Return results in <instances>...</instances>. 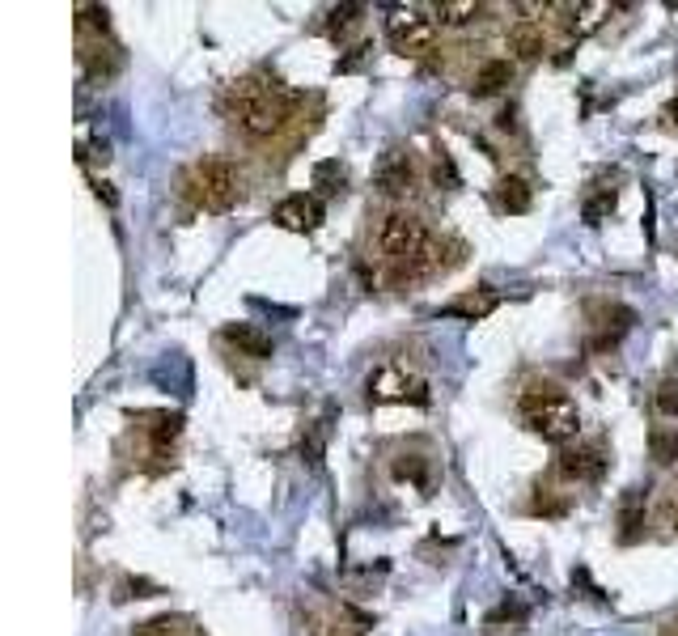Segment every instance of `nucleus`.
Segmentation results:
<instances>
[{"label": "nucleus", "mask_w": 678, "mask_h": 636, "mask_svg": "<svg viewBox=\"0 0 678 636\" xmlns=\"http://www.w3.org/2000/svg\"><path fill=\"white\" fill-rule=\"evenodd\" d=\"M289 106H293V98L284 94L276 81L246 77V81H238L234 90H229V115H234L238 128L246 136H255V140L280 132V123L289 119Z\"/></svg>", "instance_id": "1"}, {"label": "nucleus", "mask_w": 678, "mask_h": 636, "mask_svg": "<svg viewBox=\"0 0 678 636\" xmlns=\"http://www.w3.org/2000/svg\"><path fill=\"white\" fill-rule=\"evenodd\" d=\"M522 416L534 433L543 441H556V446H568L577 433H581V412L568 395L556 391H543V395H526L522 399Z\"/></svg>", "instance_id": "2"}, {"label": "nucleus", "mask_w": 678, "mask_h": 636, "mask_svg": "<svg viewBox=\"0 0 678 636\" xmlns=\"http://www.w3.org/2000/svg\"><path fill=\"white\" fill-rule=\"evenodd\" d=\"M428 242H433V234H428L424 221L412 217V212H390L378 225V251L395 263H412Z\"/></svg>", "instance_id": "3"}, {"label": "nucleus", "mask_w": 678, "mask_h": 636, "mask_svg": "<svg viewBox=\"0 0 678 636\" xmlns=\"http://www.w3.org/2000/svg\"><path fill=\"white\" fill-rule=\"evenodd\" d=\"M386 39L399 56H420L437 39V17H428L424 9H412V5H395L386 17Z\"/></svg>", "instance_id": "4"}, {"label": "nucleus", "mask_w": 678, "mask_h": 636, "mask_svg": "<svg viewBox=\"0 0 678 636\" xmlns=\"http://www.w3.org/2000/svg\"><path fill=\"white\" fill-rule=\"evenodd\" d=\"M195 179H200V200L204 208L212 212H225L238 204V191H242V174L234 162H225V157H212V162H200L195 170Z\"/></svg>", "instance_id": "5"}, {"label": "nucleus", "mask_w": 678, "mask_h": 636, "mask_svg": "<svg viewBox=\"0 0 678 636\" xmlns=\"http://www.w3.org/2000/svg\"><path fill=\"white\" fill-rule=\"evenodd\" d=\"M327 208L323 200L314 196V191H297V196H284L276 208H272V221L280 229H289V234H314L318 225H323Z\"/></svg>", "instance_id": "6"}, {"label": "nucleus", "mask_w": 678, "mask_h": 636, "mask_svg": "<svg viewBox=\"0 0 678 636\" xmlns=\"http://www.w3.org/2000/svg\"><path fill=\"white\" fill-rule=\"evenodd\" d=\"M373 187L382 191L386 200H399L407 191L416 187V162L407 149H386L378 157V166H373Z\"/></svg>", "instance_id": "7"}, {"label": "nucleus", "mask_w": 678, "mask_h": 636, "mask_svg": "<svg viewBox=\"0 0 678 636\" xmlns=\"http://www.w3.org/2000/svg\"><path fill=\"white\" fill-rule=\"evenodd\" d=\"M556 471L564 475V480H573V484L602 480V471H606V450H602V446H564L560 458H556Z\"/></svg>", "instance_id": "8"}, {"label": "nucleus", "mask_w": 678, "mask_h": 636, "mask_svg": "<svg viewBox=\"0 0 678 636\" xmlns=\"http://www.w3.org/2000/svg\"><path fill=\"white\" fill-rule=\"evenodd\" d=\"M369 399H378V403H390V399H416V403H428V386L416 382V378H407L403 369L386 365V369H378V374L369 378Z\"/></svg>", "instance_id": "9"}, {"label": "nucleus", "mask_w": 678, "mask_h": 636, "mask_svg": "<svg viewBox=\"0 0 678 636\" xmlns=\"http://www.w3.org/2000/svg\"><path fill=\"white\" fill-rule=\"evenodd\" d=\"M221 340H225V344H234V348L242 352V357H251V361H267V357L276 352L272 335L259 331V327H251V323H225Z\"/></svg>", "instance_id": "10"}, {"label": "nucleus", "mask_w": 678, "mask_h": 636, "mask_svg": "<svg viewBox=\"0 0 678 636\" xmlns=\"http://www.w3.org/2000/svg\"><path fill=\"white\" fill-rule=\"evenodd\" d=\"M496 306H501V293L475 289V293H462V297H454V302H445L437 314L441 318H467V323H479V318H488Z\"/></svg>", "instance_id": "11"}, {"label": "nucleus", "mask_w": 678, "mask_h": 636, "mask_svg": "<svg viewBox=\"0 0 678 636\" xmlns=\"http://www.w3.org/2000/svg\"><path fill=\"white\" fill-rule=\"evenodd\" d=\"M645 509H649V488H628L619 501V539L636 543L645 530Z\"/></svg>", "instance_id": "12"}, {"label": "nucleus", "mask_w": 678, "mask_h": 636, "mask_svg": "<svg viewBox=\"0 0 678 636\" xmlns=\"http://www.w3.org/2000/svg\"><path fill=\"white\" fill-rule=\"evenodd\" d=\"M509 51H513L517 60H539L543 51H547L543 26H534V22H517V26H509Z\"/></svg>", "instance_id": "13"}, {"label": "nucleus", "mask_w": 678, "mask_h": 636, "mask_svg": "<svg viewBox=\"0 0 678 636\" xmlns=\"http://www.w3.org/2000/svg\"><path fill=\"white\" fill-rule=\"evenodd\" d=\"M509 81H513V60H488V64L475 73L471 94H475V98H492V94H501Z\"/></svg>", "instance_id": "14"}, {"label": "nucleus", "mask_w": 678, "mask_h": 636, "mask_svg": "<svg viewBox=\"0 0 678 636\" xmlns=\"http://www.w3.org/2000/svg\"><path fill=\"white\" fill-rule=\"evenodd\" d=\"M649 458L657 467H674L678 463V429H666V424L649 429Z\"/></svg>", "instance_id": "15"}, {"label": "nucleus", "mask_w": 678, "mask_h": 636, "mask_svg": "<svg viewBox=\"0 0 678 636\" xmlns=\"http://www.w3.org/2000/svg\"><path fill=\"white\" fill-rule=\"evenodd\" d=\"M496 200H501L505 212H530V200H534V191L526 179H517V174H509V179H501V187H496Z\"/></svg>", "instance_id": "16"}, {"label": "nucleus", "mask_w": 678, "mask_h": 636, "mask_svg": "<svg viewBox=\"0 0 678 636\" xmlns=\"http://www.w3.org/2000/svg\"><path fill=\"white\" fill-rule=\"evenodd\" d=\"M433 13H437L441 26H467L471 17L484 13V5H479V0H441Z\"/></svg>", "instance_id": "17"}, {"label": "nucleus", "mask_w": 678, "mask_h": 636, "mask_svg": "<svg viewBox=\"0 0 678 636\" xmlns=\"http://www.w3.org/2000/svg\"><path fill=\"white\" fill-rule=\"evenodd\" d=\"M178 437H183V416H178V412L157 416V420L149 424V441H153V450H162V454H166Z\"/></svg>", "instance_id": "18"}, {"label": "nucleus", "mask_w": 678, "mask_h": 636, "mask_svg": "<svg viewBox=\"0 0 678 636\" xmlns=\"http://www.w3.org/2000/svg\"><path fill=\"white\" fill-rule=\"evenodd\" d=\"M606 13H611V5H606V0H590V5H577L573 9V34H594L602 22H606Z\"/></svg>", "instance_id": "19"}, {"label": "nucleus", "mask_w": 678, "mask_h": 636, "mask_svg": "<svg viewBox=\"0 0 678 636\" xmlns=\"http://www.w3.org/2000/svg\"><path fill=\"white\" fill-rule=\"evenodd\" d=\"M314 187L323 191V196H339V191L348 187V170L339 162H318L314 166Z\"/></svg>", "instance_id": "20"}, {"label": "nucleus", "mask_w": 678, "mask_h": 636, "mask_svg": "<svg viewBox=\"0 0 678 636\" xmlns=\"http://www.w3.org/2000/svg\"><path fill=\"white\" fill-rule=\"evenodd\" d=\"M611 212H615V187H606V191H598L590 204H585V221H590V225H602L606 217H611Z\"/></svg>", "instance_id": "21"}, {"label": "nucleus", "mask_w": 678, "mask_h": 636, "mask_svg": "<svg viewBox=\"0 0 678 636\" xmlns=\"http://www.w3.org/2000/svg\"><path fill=\"white\" fill-rule=\"evenodd\" d=\"M395 480H416L420 488H428V471H424V458H416V454L407 458V454H403L399 463H395Z\"/></svg>", "instance_id": "22"}, {"label": "nucleus", "mask_w": 678, "mask_h": 636, "mask_svg": "<svg viewBox=\"0 0 678 636\" xmlns=\"http://www.w3.org/2000/svg\"><path fill=\"white\" fill-rule=\"evenodd\" d=\"M77 17H81L85 30H98V34H106V26H111V13H106V5H77Z\"/></svg>", "instance_id": "23"}, {"label": "nucleus", "mask_w": 678, "mask_h": 636, "mask_svg": "<svg viewBox=\"0 0 678 636\" xmlns=\"http://www.w3.org/2000/svg\"><path fill=\"white\" fill-rule=\"evenodd\" d=\"M653 403H657V412H662V416H678V382H674V378H666L662 386H657Z\"/></svg>", "instance_id": "24"}, {"label": "nucleus", "mask_w": 678, "mask_h": 636, "mask_svg": "<svg viewBox=\"0 0 678 636\" xmlns=\"http://www.w3.org/2000/svg\"><path fill=\"white\" fill-rule=\"evenodd\" d=\"M433 183L437 187H458V170L450 162V153H437L433 157Z\"/></svg>", "instance_id": "25"}, {"label": "nucleus", "mask_w": 678, "mask_h": 636, "mask_svg": "<svg viewBox=\"0 0 678 636\" xmlns=\"http://www.w3.org/2000/svg\"><path fill=\"white\" fill-rule=\"evenodd\" d=\"M356 13H361V5H339V9H331V30L352 26V22H356Z\"/></svg>", "instance_id": "26"}, {"label": "nucleus", "mask_w": 678, "mask_h": 636, "mask_svg": "<svg viewBox=\"0 0 678 636\" xmlns=\"http://www.w3.org/2000/svg\"><path fill=\"white\" fill-rule=\"evenodd\" d=\"M94 196H98V200H102V204H111V208H115V204H119V196H115V191H111V183H102V179H98V183H94Z\"/></svg>", "instance_id": "27"}, {"label": "nucleus", "mask_w": 678, "mask_h": 636, "mask_svg": "<svg viewBox=\"0 0 678 636\" xmlns=\"http://www.w3.org/2000/svg\"><path fill=\"white\" fill-rule=\"evenodd\" d=\"M170 628H174V620H153V624L140 628V636H166Z\"/></svg>", "instance_id": "28"}, {"label": "nucleus", "mask_w": 678, "mask_h": 636, "mask_svg": "<svg viewBox=\"0 0 678 636\" xmlns=\"http://www.w3.org/2000/svg\"><path fill=\"white\" fill-rule=\"evenodd\" d=\"M666 119H670L674 128H678V98H670V106H666Z\"/></svg>", "instance_id": "29"}]
</instances>
